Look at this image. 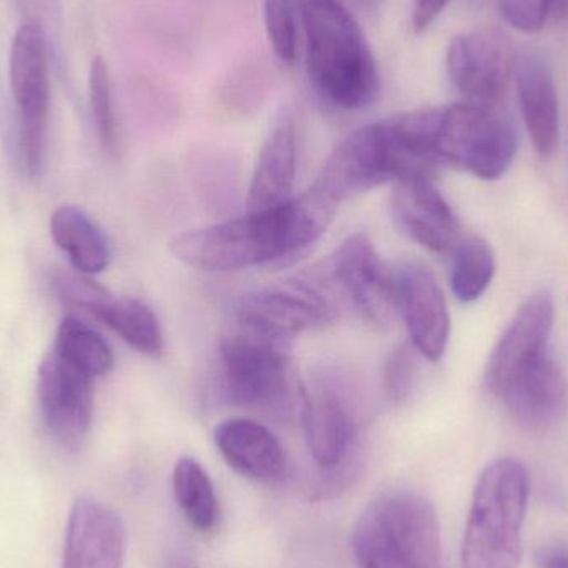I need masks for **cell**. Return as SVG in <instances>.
<instances>
[{"instance_id": "obj_31", "label": "cell", "mask_w": 568, "mask_h": 568, "mask_svg": "<svg viewBox=\"0 0 568 568\" xmlns=\"http://www.w3.org/2000/svg\"><path fill=\"white\" fill-rule=\"evenodd\" d=\"M414 373H416V363L409 346L400 344L396 349L390 351L383 373L384 393L390 403L400 404L407 399L413 389Z\"/></svg>"}, {"instance_id": "obj_32", "label": "cell", "mask_w": 568, "mask_h": 568, "mask_svg": "<svg viewBox=\"0 0 568 568\" xmlns=\"http://www.w3.org/2000/svg\"><path fill=\"white\" fill-rule=\"evenodd\" d=\"M500 13L520 32H539L550 16L549 0H499Z\"/></svg>"}, {"instance_id": "obj_30", "label": "cell", "mask_w": 568, "mask_h": 568, "mask_svg": "<svg viewBox=\"0 0 568 568\" xmlns=\"http://www.w3.org/2000/svg\"><path fill=\"white\" fill-rule=\"evenodd\" d=\"M297 20L300 0H265L266 33L276 57L294 63L297 55Z\"/></svg>"}, {"instance_id": "obj_28", "label": "cell", "mask_w": 568, "mask_h": 568, "mask_svg": "<svg viewBox=\"0 0 568 568\" xmlns=\"http://www.w3.org/2000/svg\"><path fill=\"white\" fill-rule=\"evenodd\" d=\"M193 182L200 199L215 213L233 209L240 192V172L229 156L205 153L193 163Z\"/></svg>"}, {"instance_id": "obj_10", "label": "cell", "mask_w": 568, "mask_h": 568, "mask_svg": "<svg viewBox=\"0 0 568 568\" xmlns=\"http://www.w3.org/2000/svg\"><path fill=\"white\" fill-rule=\"evenodd\" d=\"M356 386L346 374L324 369L300 387L301 419L311 456L336 469L349 456L357 429Z\"/></svg>"}, {"instance_id": "obj_22", "label": "cell", "mask_w": 568, "mask_h": 568, "mask_svg": "<svg viewBox=\"0 0 568 568\" xmlns=\"http://www.w3.org/2000/svg\"><path fill=\"white\" fill-rule=\"evenodd\" d=\"M50 235L77 273L99 275L109 268L112 260L109 239L83 210L59 206L50 216Z\"/></svg>"}, {"instance_id": "obj_6", "label": "cell", "mask_w": 568, "mask_h": 568, "mask_svg": "<svg viewBox=\"0 0 568 568\" xmlns=\"http://www.w3.org/2000/svg\"><path fill=\"white\" fill-rule=\"evenodd\" d=\"M290 347V341L236 323L220 343L226 399L262 413H284L293 399Z\"/></svg>"}, {"instance_id": "obj_29", "label": "cell", "mask_w": 568, "mask_h": 568, "mask_svg": "<svg viewBox=\"0 0 568 568\" xmlns=\"http://www.w3.org/2000/svg\"><path fill=\"white\" fill-rule=\"evenodd\" d=\"M90 110L100 145L109 155L119 152L115 110H113L112 80L102 57H95L90 65Z\"/></svg>"}, {"instance_id": "obj_17", "label": "cell", "mask_w": 568, "mask_h": 568, "mask_svg": "<svg viewBox=\"0 0 568 568\" xmlns=\"http://www.w3.org/2000/svg\"><path fill=\"white\" fill-rule=\"evenodd\" d=\"M399 313L410 343L426 359L439 361L449 343L450 317L446 297L427 266L407 263L399 273Z\"/></svg>"}, {"instance_id": "obj_24", "label": "cell", "mask_w": 568, "mask_h": 568, "mask_svg": "<svg viewBox=\"0 0 568 568\" xmlns=\"http://www.w3.org/2000/svg\"><path fill=\"white\" fill-rule=\"evenodd\" d=\"M173 494L186 523L210 532L220 520V504L209 473L192 457H182L173 469Z\"/></svg>"}, {"instance_id": "obj_3", "label": "cell", "mask_w": 568, "mask_h": 568, "mask_svg": "<svg viewBox=\"0 0 568 568\" xmlns=\"http://www.w3.org/2000/svg\"><path fill=\"white\" fill-rule=\"evenodd\" d=\"M439 163L413 112L361 126L327 160L316 185L336 203L410 176L434 179Z\"/></svg>"}, {"instance_id": "obj_25", "label": "cell", "mask_w": 568, "mask_h": 568, "mask_svg": "<svg viewBox=\"0 0 568 568\" xmlns=\"http://www.w3.org/2000/svg\"><path fill=\"white\" fill-rule=\"evenodd\" d=\"M52 347L63 359L93 379L109 374L115 363L112 347L105 337L75 316H65L60 321Z\"/></svg>"}, {"instance_id": "obj_7", "label": "cell", "mask_w": 568, "mask_h": 568, "mask_svg": "<svg viewBox=\"0 0 568 568\" xmlns=\"http://www.w3.org/2000/svg\"><path fill=\"white\" fill-rule=\"evenodd\" d=\"M433 150L439 165L497 180L513 165L517 136L489 106L454 103L433 109Z\"/></svg>"}, {"instance_id": "obj_34", "label": "cell", "mask_w": 568, "mask_h": 568, "mask_svg": "<svg viewBox=\"0 0 568 568\" xmlns=\"http://www.w3.org/2000/svg\"><path fill=\"white\" fill-rule=\"evenodd\" d=\"M537 568H568V549L542 547L536 554Z\"/></svg>"}, {"instance_id": "obj_36", "label": "cell", "mask_w": 568, "mask_h": 568, "mask_svg": "<svg viewBox=\"0 0 568 568\" xmlns=\"http://www.w3.org/2000/svg\"><path fill=\"white\" fill-rule=\"evenodd\" d=\"M169 568H199L195 566L192 559L189 556H183V554H179V556L173 557L172 562L169 564Z\"/></svg>"}, {"instance_id": "obj_2", "label": "cell", "mask_w": 568, "mask_h": 568, "mask_svg": "<svg viewBox=\"0 0 568 568\" xmlns=\"http://www.w3.org/2000/svg\"><path fill=\"white\" fill-rule=\"evenodd\" d=\"M306 70L317 95L341 110H361L379 93V70L366 36L339 0H300Z\"/></svg>"}, {"instance_id": "obj_8", "label": "cell", "mask_w": 568, "mask_h": 568, "mask_svg": "<svg viewBox=\"0 0 568 568\" xmlns=\"http://www.w3.org/2000/svg\"><path fill=\"white\" fill-rule=\"evenodd\" d=\"M9 83L17 109V150L30 179L45 166L50 116V52L42 26L23 22L10 45Z\"/></svg>"}, {"instance_id": "obj_27", "label": "cell", "mask_w": 568, "mask_h": 568, "mask_svg": "<svg viewBox=\"0 0 568 568\" xmlns=\"http://www.w3.org/2000/svg\"><path fill=\"white\" fill-rule=\"evenodd\" d=\"M273 85V70L265 59L250 57L230 70L219 90L220 110L230 116H243L260 109Z\"/></svg>"}, {"instance_id": "obj_4", "label": "cell", "mask_w": 568, "mask_h": 568, "mask_svg": "<svg viewBox=\"0 0 568 568\" xmlns=\"http://www.w3.org/2000/svg\"><path fill=\"white\" fill-rule=\"evenodd\" d=\"M529 493V473L519 459L503 457L483 470L464 532L463 568L520 567Z\"/></svg>"}, {"instance_id": "obj_13", "label": "cell", "mask_w": 568, "mask_h": 568, "mask_svg": "<svg viewBox=\"0 0 568 568\" xmlns=\"http://www.w3.org/2000/svg\"><path fill=\"white\" fill-rule=\"evenodd\" d=\"M447 75L470 103L490 106L509 90L514 75V50L496 30L463 33L447 50Z\"/></svg>"}, {"instance_id": "obj_12", "label": "cell", "mask_w": 568, "mask_h": 568, "mask_svg": "<svg viewBox=\"0 0 568 568\" xmlns=\"http://www.w3.org/2000/svg\"><path fill=\"white\" fill-rule=\"evenodd\" d=\"M93 377L63 359L55 349L40 361L37 396L43 426L55 443L77 447L93 417Z\"/></svg>"}, {"instance_id": "obj_33", "label": "cell", "mask_w": 568, "mask_h": 568, "mask_svg": "<svg viewBox=\"0 0 568 568\" xmlns=\"http://www.w3.org/2000/svg\"><path fill=\"white\" fill-rule=\"evenodd\" d=\"M450 0H416L413 12V29L424 32L436 22L437 17L446 10Z\"/></svg>"}, {"instance_id": "obj_9", "label": "cell", "mask_w": 568, "mask_h": 568, "mask_svg": "<svg viewBox=\"0 0 568 568\" xmlns=\"http://www.w3.org/2000/svg\"><path fill=\"white\" fill-rule=\"evenodd\" d=\"M334 291L326 268L252 291L236 303V323L291 343L297 333L334 321Z\"/></svg>"}, {"instance_id": "obj_18", "label": "cell", "mask_w": 568, "mask_h": 568, "mask_svg": "<svg viewBox=\"0 0 568 568\" xmlns=\"http://www.w3.org/2000/svg\"><path fill=\"white\" fill-rule=\"evenodd\" d=\"M497 397L524 429H550L566 414V376L547 349L524 366Z\"/></svg>"}, {"instance_id": "obj_5", "label": "cell", "mask_w": 568, "mask_h": 568, "mask_svg": "<svg viewBox=\"0 0 568 568\" xmlns=\"http://www.w3.org/2000/svg\"><path fill=\"white\" fill-rule=\"evenodd\" d=\"M351 549L357 568H439L436 509L413 490H389L357 519Z\"/></svg>"}, {"instance_id": "obj_21", "label": "cell", "mask_w": 568, "mask_h": 568, "mask_svg": "<svg viewBox=\"0 0 568 568\" xmlns=\"http://www.w3.org/2000/svg\"><path fill=\"white\" fill-rule=\"evenodd\" d=\"M517 89L527 132L542 159L559 149L560 113L556 82L549 63L539 55H527L517 65Z\"/></svg>"}, {"instance_id": "obj_14", "label": "cell", "mask_w": 568, "mask_h": 568, "mask_svg": "<svg viewBox=\"0 0 568 568\" xmlns=\"http://www.w3.org/2000/svg\"><path fill=\"white\" fill-rule=\"evenodd\" d=\"M125 550L119 514L92 497H79L67 520L62 568H123Z\"/></svg>"}, {"instance_id": "obj_1", "label": "cell", "mask_w": 568, "mask_h": 568, "mask_svg": "<svg viewBox=\"0 0 568 568\" xmlns=\"http://www.w3.org/2000/svg\"><path fill=\"white\" fill-rule=\"evenodd\" d=\"M339 203L317 185L263 212L175 236L173 256L203 273L255 268L303 252L321 239Z\"/></svg>"}, {"instance_id": "obj_26", "label": "cell", "mask_w": 568, "mask_h": 568, "mask_svg": "<svg viewBox=\"0 0 568 568\" xmlns=\"http://www.w3.org/2000/svg\"><path fill=\"white\" fill-rule=\"evenodd\" d=\"M450 266V287L460 303L479 300L496 275L493 250L479 236H460L454 246Z\"/></svg>"}, {"instance_id": "obj_20", "label": "cell", "mask_w": 568, "mask_h": 568, "mask_svg": "<svg viewBox=\"0 0 568 568\" xmlns=\"http://www.w3.org/2000/svg\"><path fill=\"white\" fill-rule=\"evenodd\" d=\"M215 444L230 467L256 483H278L286 474V456L275 434L252 419L223 420Z\"/></svg>"}, {"instance_id": "obj_16", "label": "cell", "mask_w": 568, "mask_h": 568, "mask_svg": "<svg viewBox=\"0 0 568 568\" xmlns=\"http://www.w3.org/2000/svg\"><path fill=\"white\" fill-rule=\"evenodd\" d=\"M554 317L556 307L552 294L547 291L532 294L520 306L487 363L486 384L490 393L499 396L500 390L524 366L546 353Z\"/></svg>"}, {"instance_id": "obj_23", "label": "cell", "mask_w": 568, "mask_h": 568, "mask_svg": "<svg viewBox=\"0 0 568 568\" xmlns=\"http://www.w3.org/2000/svg\"><path fill=\"white\" fill-rule=\"evenodd\" d=\"M100 323L112 329L130 347L145 354L160 356L163 351V333L155 313L136 297H116L106 291L87 310Z\"/></svg>"}, {"instance_id": "obj_11", "label": "cell", "mask_w": 568, "mask_h": 568, "mask_svg": "<svg viewBox=\"0 0 568 568\" xmlns=\"http://www.w3.org/2000/svg\"><path fill=\"white\" fill-rule=\"evenodd\" d=\"M327 275L371 323L389 324L399 313V282L363 233L349 236L331 256Z\"/></svg>"}, {"instance_id": "obj_15", "label": "cell", "mask_w": 568, "mask_h": 568, "mask_svg": "<svg viewBox=\"0 0 568 568\" xmlns=\"http://www.w3.org/2000/svg\"><path fill=\"white\" fill-rule=\"evenodd\" d=\"M390 210L404 235L430 252L450 255L460 240L457 216L429 176L396 182Z\"/></svg>"}, {"instance_id": "obj_19", "label": "cell", "mask_w": 568, "mask_h": 568, "mask_svg": "<svg viewBox=\"0 0 568 568\" xmlns=\"http://www.w3.org/2000/svg\"><path fill=\"white\" fill-rule=\"evenodd\" d=\"M296 163V120L290 109H283L260 150L246 199L248 212L275 209L291 199Z\"/></svg>"}, {"instance_id": "obj_35", "label": "cell", "mask_w": 568, "mask_h": 568, "mask_svg": "<svg viewBox=\"0 0 568 568\" xmlns=\"http://www.w3.org/2000/svg\"><path fill=\"white\" fill-rule=\"evenodd\" d=\"M550 16L568 19V0H549Z\"/></svg>"}]
</instances>
